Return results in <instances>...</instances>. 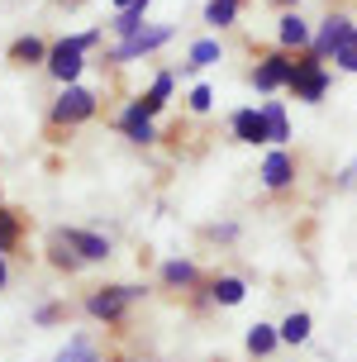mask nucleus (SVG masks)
Returning <instances> with one entry per match:
<instances>
[{
	"label": "nucleus",
	"instance_id": "nucleus-1",
	"mask_svg": "<svg viewBox=\"0 0 357 362\" xmlns=\"http://www.w3.org/2000/svg\"><path fill=\"white\" fill-rule=\"evenodd\" d=\"M100 43V29H90V34H76V38H62V43H53L48 48V72L62 81V86H71L76 81V72L86 67V53Z\"/></svg>",
	"mask_w": 357,
	"mask_h": 362
},
{
	"label": "nucleus",
	"instance_id": "nucleus-2",
	"mask_svg": "<svg viewBox=\"0 0 357 362\" xmlns=\"http://www.w3.org/2000/svg\"><path fill=\"white\" fill-rule=\"evenodd\" d=\"M134 300H143V286H95L86 296V315L100 325H119Z\"/></svg>",
	"mask_w": 357,
	"mask_h": 362
},
{
	"label": "nucleus",
	"instance_id": "nucleus-3",
	"mask_svg": "<svg viewBox=\"0 0 357 362\" xmlns=\"http://www.w3.org/2000/svg\"><path fill=\"white\" fill-rule=\"evenodd\" d=\"M324 57L320 53H305V57H295V72H291V95L295 100H305V105H315V100H324L329 95V72L320 67Z\"/></svg>",
	"mask_w": 357,
	"mask_h": 362
},
{
	"label": "nucleus",
	"instance_id": "nucleus-4",
	"mask_svg": "<svg viewBox=\"0 0 357 362\" xmlns=\"http://www.w3.org/2000/svg\"><path fill=\"white\" fill-rule=\"evenodd\" d=\"M172 24H143L139 34H129V38H119L115 48H110V62H134V57H143V53H158L162 43H172Z\"/></svg>",
	"mask_w": 357,
	"mask_h": 362
},
{
	"label": "nucleus",
	"instance_id": "nucleus-5",
	"mask_svg": "<svg viewBox=\"0 0 357 362\" xmlns=\"http://www.w3.org/2000/svg\"><path fill=\"white\" fill-rule=\"evenodd\" d=\"M90 115H95V90L67 86L62 95H57V105H53V124H81V119H90Z\"/></svg>",
	"mask_w": 357,
	"mask_h": 362
},
{
	"label": "nucleus",
	"instance_id": "nucleus-6",
	"mask_svg": "<svg viewBox=\"0 0 357 362\" xmlns=\"http://www.w3.org/2000/svg\"><path fill=\"white\" fill-rule=\"evenodd\" d=\"M57 238H62L81 262H105L110 257V238L95 234V229H57Z\"/></svg>",
	"mask_w": 357,
	"mask_h": 362
},
{
	"label": "nucleus",
	"instance_id": "nucleus-7",
	"mask_svg": "<svg viewBox=\"0 0 357 362\" xmlns=\"http://www.w3.org/2000/svg\"><path fill=\"white\" fill-rule=\"evenodd\" d=\"M291 72H295V62L286 53H267L252 67V86L257 90H281V86H291Z\"/></svg>",
	"mask_w": 357,
	"mask_h": 362
},
{
	"label": "nucleus",
	"instance_id": "nucleus-8",
	"mask_svg": "<svg viewBox=\"0 0 357 362\" xmlns=\"http://www.w3.org/2000/svg\"><path fill=\"white\" fill-rule=\"evenodd\" d=\"M353 29H357L353 19L334 10V15H329V19L320 24V34H315V43H310V53H320V57H334V48H339V43H343L348 34H353Z\"/></svg>",
	"mask_w": 357,
	"mask_h": 362
},
{
	"label": "nucleus",
	"instance_id": "nucleus-9",
	"mask_svg": "<svg viewBox=\"0 0 357 362\" xmlns=\"http://www.w3.org/2000/svg\"><path fill=\"white\" fill-rule=\"evenodd\" d=\"M291 181H295V158H291L286 148L267 153V163H262V186H267V191H286Z\"/></svg>",
	"mask_w": 357,
	"mask_h": 362
},
{
	"label": "nucleus",
	"instance_id": "nucleus-10",
	"mask_svg": "<svg viewBox=\"0 0 357 362\" xmlns=\"http://www.w3.org/2000/svg\"><path fill=\"white\" fill-rule=\"evenodd\" d=\"M233 139H238V144H271L267 115H262V110H238V115H233Z\"/></svg>",
	"mask_w": 357,
	"mask_h": 362
},
{
	"label": "nucleus",
	"instance_id": "nucleus-11",
	"mask_svg": "<svg viewBox=\"0 0 357 362\" xmlns=\"http://www.w3.org/2000/svg\"><path fill=\"white\" fill-rule=\"evenodd\" d=\"M276 38H281V48H310V43H315L310 24H305L295 10H286V15L276 19Z\"/></svg>",
	"mask_w": 357,
	"mask_h": 362
},
{
	"label": "nucleus",
	"instance_id": "nucleus-12",
	"mask_svg": "<svg viewBox=\"0 0 357 362\" xmlns=\"http://www.w3.org/2000/svg\"><path fill=\"white\" fill-rule=\"evenodd\" d=\"M200 281V272L191 257H172V262H162V286H172V291H191Z\"/></svg>",
	"mask_w": 357,
	"mask_h": 362
},
{
	"label": "nucleus",
	"instance_id": "nucleus-13",
	"mask_svg": "<svg viewBox=\"0 0 357 362\" xmlns=\"http://www.w3.org/2000/svg\"><path fill=\"white\" fill-rule=\"evenodd\" d=\"M219 57H224V43H219V38H196V43H191V53H186V72L214 67Z\"/></svg>",
	"mask_w": 357,
	"mask_h": 362
},
{
	"label": "nucleus",
	"instance_id": "nucleus-14",
	"mask_svg": "<svg viewBox=\"0 0 357 362\" xmlns=\"http://www.w3.org/2000/svg\"><path fill=\"white\" fill-rule=\"evenodd\" d=\"M243 296H248L243 276H219V281L210 286V300H214V305H243Z\"/></svg>",
	"mask_w": 357,
	"mask_h": 362
},
{
	"label": "nucleus",
	"instance_id": "nucleus-15",
	"mask_svg": "<svg viewBox=\"0 0 357 362\" xmlns=\"http://www.w3.org/2000/svg\"><path fill=\"white\" fill-rule=\"evenodd\" d=\"M276 344H281V329H271V325H252L248 329V353H252V358L276 353Z\"/></svg>",
	"mask_w": 357,
	"mask_h": 362
},
{
	"label": "nucleus",
	"instance_id": "nucleus-16",
	"mask_svg": "<svg viewBox=\"0 0 357 362\" xmlns=\"http://www.w3.org/2000/svg\"><path fill=\"white\" fill-rule=\"evenodd\" d=\"M143 10H148V0H139V5H124L119 15L110 19V29H115V34H119V38L139 34V29H143Z\"/></svg>",
	"mask_w": 357,
	"mask_h": 362
},
{
	"label": "nucleus",
	"instance_id": "nucleus-17",
	"mask_svg": "<svg viewBox=\"0 0 357 362\" xmlns=\"http://www.w3.org/2000/svg\"><path fill=\"white\" fill-rule=\"evenodd\" d=\"M238 5H243V0H210V5H205V24H210V29H229L233 19H238Z\"/></svg>",
	"mask_w": 357,
	"mask_h": 362
},
{
	"label": "nucleus",
	"instance_id": "nucleus-18",
	"mask_svg": "<svg viewBox=\"0 0 357 362\" xmlns=\"http://www.w3.org/2000/svg\"><path fill=\"white\" fill-rule=\"evenodd\" d=\"M10 62H24V67H29V62H48V48H43L34 34L15 38V43H10Z\"/></svg>",
	"mask_w": 357,
	"mask_h": 362
},
{
	"label": "nucleus",
	"instance_id": "nucleus-19",
	"mask_svg": "<svg viewBox=\"0 0 357 362\" xmlns=\"http://www.w3.org/2000/svg\"><path fill=\"white\" fill-rule=\"evenodd\" d=\"M310 329H315V320H310L305 310L286 315V320H281V344H305V339H310Z\"/></svg>",
	"mask_w": 357,
	"mask_h": 362
},
{
	"label": "nucleus",
	"instance_id": "nucleus-20",
	"mask_svg": "<svg viewBox=\"0 0 357 362\" xmlns=\"http://www.w3.org/2000/svg\"><path fill=\"white\" fill-rule=\"evenodd\" d=\"M262 115H267V134H271V144H286V139H291V124H286L281 100H267V105H262Z\"/></svg>",
	"mask_w": 357,
	"mask_h": 362
},
{
	"label": "nucleus",
	"instance_id": "nucleus-21",
	"mask_svg": "<svg viewBox=\"0 0 357 362\" xmlns=\"http://www.w3.org/2000/svg\"><path fill=\"white\" fill-rule=\"evenodd\" d=\"M48 262H53L57 272H81V267H86V262L71 253V248H67V243H62L57 234H53V243H48Z\"/></svg>",
	"mask_w": 357,
	"mask_h": 362
},
{
	"label": "nucleus",
	"instance_id": "nucleus-22",
	"mask_svg": "<svg viewBox=\"0 0 357 362\" xmlns=\"http://www.w3.org/2000/svg\"><path fill=\"white\" fill-rule=\"evenodd\" d=\"M119 129L129 134V144H158V129H153V119H119Z\"/></svg>",
	"mask_w": 357,
	"mask_h": 362
},
{
	"label": "nucleus",
	"instance_id": "nucleus-23",
	"mask_svg": "<svg viewBox=\"0 0 357 362\" xmlns=\"http://www.w3.org/2000/svg\"><path fill=\"white\" fill-rule=\"evenodd\" d=\"M334 62H339L343 72H357V29H353L348 38H343L339 48H334Z\"/></svg>",
	"mask_w": 357,
	"mask_h": 362
},
{
	"label": "nucleus",
	"instance_id": "nucleus-24",
	"mask_svg": "<svg viewBox=\"0 0 357 362\" xmlns=\"http://www.w3.org/2000/svg\"><path fill=\"white\" fill-rule=\"evenodd\" d=\"M15 243H19V215H10V210L0 205V248L10 253Z\"/></svg>",
	"mask_w": 357,
	"mask_h": 362
},
{
	"label": "nucleus",
	"instance_id": "nucleus-25",
	"mask_svg": "<svg viewBox=\"0 0 357 362\" xmlns=\"http://www.w3.org/2000/svg\"><path fill=\"white\" fill-rule=\"evenodd\" d=\"M86 358H90V339H86V334H76V339H67V348H62L53 362H86Z\"/></svg>",
	"mask_w": 357,
	"mask_h": 362
},
{
	"label": "nucleus",
	"instance_id": "nucleus-26",
	"mask_svg": "<svg viewBox=\"0 0 357 362\" xmlns=\"http://www.w3.org/2000/svg\"><path fill=\"white\" fill-rule=\"evenodd\" d=\"M172 86H177V76H172V72H158V76H153V86H148V95L167 105V95H172Z\"/></svg>",
	"mask_w": 357,
	"mask_h": 362
},
{
	"label": "nucleus",
	"instance_id": "nucleus-27",
	"mask_svg": "<svg viewBox=\"0 0 357 362\" xmlns=\"http://www.w3.org/2000/svg\"><path fill=\"white\" fill-rule=\"evenodd\" d=\"M210 105H214V90L210 86H196V90H191V110H196V115H205Z\"/></svg>",
	"mask_w": 357,
	"mask_h": 362
},
{
	"label": "nucleus",
	"instance_id": "nucleus-28",
	"mask_svg": "<svg viewBox=\"0 0 357 362\" xmlns=\"http://www.w3.org/2000/svg\"><path fill=\"white\" fill-rule=\"evenodd\" d=\"M62 320V305H38L34 310V325H57Z\"/></svg>",
	"mask_w": 357,
	"mask_h": 362
},
{
	"label": "nucleus",
	"instance_id": "nucleus-29",
	"mask_svg": "<svg viewBox=\"0 0 357 362\" xmlns=\"http://www.w3.org/2000/svg\"><path fill=\"white\" fill-rule=\"evenodd\" d=\"M210 238H214V243H233V238H238V229H233V224H214Z\"/></svg>",
	"mask_w": 357,
	"mask_h": 362
},
{
	"label": "nucleus",
	"instance_id": "nucleus-30",
	"mask_svg": "<svg viewBox=\"0 0 357 362\" xmlns=\"http://www.w3.org/2000/svg\"><path fill=\"white\" fill-rule=\"evenodd\" d=\"M339 186H343V191H348V186H357V158H353V163H348V167H343V177H339Z\"/></svg>",
	"mask_w": 357,
	"mask_h": 362
},
{
	"label": "nucleus",
	"instance_id": "nucleus-31",
	"mask_svg": "<svg viewBox=\"0 0 357 362\" xmlns=\"http://www.w3.org/2000/svg\"><path fill=\"white\" fill-rule=\"evenodd\" d=\"M10 286V262H5V248H0V291Z\"/></svg>",
	"mask_w": 357,
	"mask_h": 362
},
{
	"label": "nucleus",
	"instance_id": "nucleus-32",
	"mask_svg": "<svg viewBox=\"0 0 357 362\" xmlns=\"http://www.w3.org/2000/svg\"><path fill=\"white\" fill-rule=\"evenodd\" d=\"M115 5H119V10H124V5H139V0H115ZM148 5H153V0H148Z\"/></svg>",
	"mask_w": 357,
	"mask_h": 362
},
{
	"label": "nucleus",
	"instance_id": "nucleus-33",
	"mask_svg": "<svg viewBox=\"0 0 357 362\" xmlns=\"http://www.w3.org/2000/svg\"><path fill=\"white\" fill-rule=\"evenodd\" d=\"M271 5H286V10H291V5H295V0H271Z\"/></svg>",
	"mask_w": 357,
	"mask_h": 362
},
{
	"label": "nucleus",
	"instance_id": "nucleus-34",
	"mask_svg": "<svg viewBox=\"0 0 357 362\" xmlns=\"http://www.w3.org/2000/svg\"><path fill=\"white\" fill-rule=\"evenodd\" d=\"M86 362H100V358H95V353H90V358H86Z\"/></svg>",
	"mask_w": 357,
	"mask_h": 362
}]
</instances>
